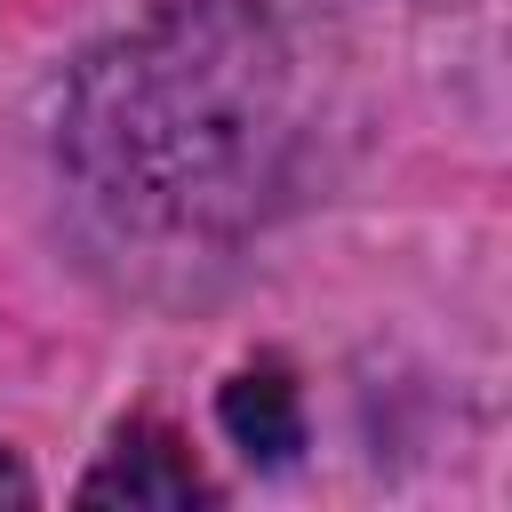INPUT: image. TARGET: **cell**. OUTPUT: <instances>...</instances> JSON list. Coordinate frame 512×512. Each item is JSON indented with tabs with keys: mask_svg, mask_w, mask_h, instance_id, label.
Returning <instances> with one entry per match:
<instances>
[{
	"mask_svg": "<svg viewBox=\"0 0 512 512\" xmlns=\"http://www.w3.org/2000/svg\"><path fill=\"white\" fill-rule=\"evenodd\" d=\"M296 72L256 0H168L80 56L56 160L80 208L160 264L240 248L288 192Z\"/></svg>",
	"mask_w": 512,
	"mask_h": 512,
	"instance_id": "cell-1",
	"label": "cell"
},
{
	"mask_svg": "<svg viewBox=\"0 0 512 512\" xmlns=\"http://www.w3.org/2000/svg\"><path fill=\"white\" fill-rule=\"evenodd\" d=\"M80 504H128V512H192L216 504V480L192 464V448L160 424H120L104 464L80 480Z\"/></svg>",
	"mask_w": 512,
	"mask_h": 512,
	"instance_id": "cell-2",
	"label": "cell"
},
{
	"mask_svg": "<svg viewBox=\"0 0 512 512\" xmlns=\"http://www.w3.org/2000/svg\"><path fill=\"white\" fill-rule=\"evenodd\" d=\"M216 424L248 464H288L304 448V392L280 360H256L216 392Z\"/></svg>",
	"mask_w": 512,
	"mask_h": 512,
	"instance_id": "cell-3",
	"label": "cell"
},
{
	"mask_svg": "<svg viewBox=\"0 0 512 512\" xmlns=\"http://www.w3.org/2000/svg\"><path fill=\"white\" fill-rule=\"evenodd\" d=\"M0 504H32V472H24L8 448H0Z\"/></svg>",
	"mask_w": 512,
	"mask_h": 512,
	"instance_id": "cell-4",
	"label": "cell"
}]
</instances>
